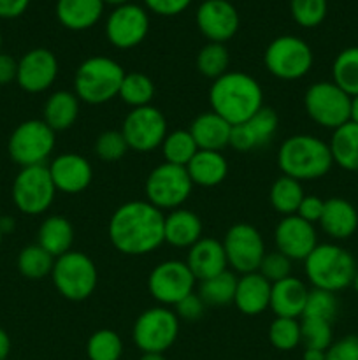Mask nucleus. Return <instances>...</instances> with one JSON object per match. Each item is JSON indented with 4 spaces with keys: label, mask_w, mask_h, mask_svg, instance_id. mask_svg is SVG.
<instances>
[{
    "label": "nucleus",
    "mask_w": 358,
    "mask_h": 360,
    "mask_svg": "<svg viewBox=\"0 0 358 360\" xmlns=\"http://www.w3.org/2000/svg\"><path fill=\"white\" fill-rule=\"evenodd\" d=\"M165 214L147 200H130L116 207L109 220L111 245L123 255L140 257L165 243Z\"/></svg>",
    "instance_id": "f257e3e1"
},
{
    "label": "nucleus",
    "mask_w": 358,
    "mask_h": 360,
    "mask_svg": "<svg viewBox=\"0 0 358 360\" xmlns=\"http://www.w3.org/2000/svg\"><path fill=\"white\" fill-rule=\"evenodd\" d=\"M209 104L211 111L234 127L263 108V90L249 74L225 72L211 84Z\"/></svg>",
    "instance_id": "f03ea898"
},
{
    "label": "nucleus",
    "mask_w": 358,
    "mask_h": 360,
    "mask_svg": "<svg viewBox=\"0 0 358 360\" xmlns=\"http://www.w3.org/2000/svg\"><path fill=\"white\" fill-rule=\"evenodd\" d=\"M277 165L284 176L302 183L323 178L332 169L333 160L325 141L309 134H297L284 139L279 146Z\"/></svg>",
    "instance_id": "7ed1b4c3"
},
{
    "label": "nucleus",
    "mask_w": 358,
    "mask_h": 360,
    "mask_svg": "<svg viewBox=\"0 0 358 360\" xmlns=\"http://www.w3.org/2000/svg\"><path fill=\"white\" fill-rule=\"evenodd\" d=\"M304 271L314 288L326 292L344 290L353 285L357 262L346 248L333 243L318 245L304 260Z\"/></svg>",
    "instance_id": "20e7f679"
},
{
    "label": "nucleus",
    "mask_w": 358,
    "mask_h": 360,
    "mask_svg": "<svg viewBox=\"0 0 358 360\" xmlns=\"http://www.w3.org/2000/svg\"><path fill=\"white\" fill-rule=\"evenodd\" d=\"M125 70L109 56L86 58L74 76V94L81 102L98 105L118 97Z\"/></svg>",
    "instance_id": "39448f33"
},
{
    "label": "nucleus",
    "mask_w": 358,
    "mask_h": 360,
    "mask_svg": "<svg viewBox=\"0 0 358 360\" xmlns=\"http://www.w3.org/2000/svg\"><path fill=\"white\" fill-rule=\"evenodd\" d=\"M51 276L58 294L69 301H84L93 294L98 283L93 260L86 253L72 250L55 259Z\"/></svg>",
    "instance_id": "423d86ee"
},
{
    "label": "nucleus",
    "mask_w": 358,
    "mask_h": 360,
    "mask_svg": "<svg viewBox=\"0 0 358 360\" xmlns=\"http://www.w3.org/2000/svg\"><path fill=\"white\" fill-rule=\"evenodd\" d=\"M55 130L46 125L44 120H27L20 123L7 143L9 157L21 169L46 165L55 150Z\"/></svg>",
    "instance_id": "0eeeda50"
},
{
    "label": "nucleus",
    "mask_w": 358,
    "mask_h": 360,
    "mask_svg": "<svg viewBox=\"0 0 358 360\" xmlns=\"http://www.w3.org/2000/svg\"><path fill=\"white\" fill-rule=\"evenodd\" d=\"M267 70L283 81H295L307 76L314 56L307 42L295 35H279L267 46L263 55Z\"/></svg>",
    "instance_id": "6e6552de"
},
{
    "label": "nucleus",
    "mask_w": 358,
    "mask_h": 360,
    "mask_svg": "<svg viewBox=\"0 0 358 360\" xmlns=\"http://www.w3.org/2000/svg\"><path fill=\"white\" fill-rule=\"evenodd\" d=\"M193 183L186 167L164 162L147 174L144 193L146 200L160 211L179 210L192 195Z\"/></svg>",
    "instance_id": "1a4fd4ad"
},
{
    "label": "nucleus",
    "mask_w": 358,
    "mask_h": 360,
    "mask_svg": "<svg viewBox=\"0 0 358 360\" xmlns=\"http://www.w3.org/2000/svg\"><path fill=\"white\" fill-rule=\"evenodd\" d=\"M179 336V319L172 309L150 308L137 316L132 338L142 354H165Z\"/></svg>",
    "instance_id": "9d476101"
},
{
    "label": "nucleus",
    "mask_w": 358,
    "mask_h": 360,
    "mask_svg": "<svg viewBox=\"0 0 358 360\" xmlns=\"http://www.w3.org/2000/svg\"><path fill=\"white\" fill-rule=\"evenodd\" d=\"M304 105L309 118L323 129H339L350 122L351 97L333 81L311 84L304 95Z\"/></svg>",
    "instance_id": "9b49d317"
},
{
    "label": "nucleus",
    "mask_w": 358,
    "mask_h": 360,
    "mask_svg": "<svg viewBox=\"0 0 358 360\" xmlns=\"http://www.w3.org/2000/svg\"><path fill=\"white\" fill-rule=\"evenodd\" d=\"M56 188L48 165L23 167L13 183V202L28 217L46 213L55 200Z\"/></svg>",
    "instance_id": "f8f14e48"
},
{
    "label": "nucleus",
    "mask_w": 358,
    "mask_h": 360,
    "mask_svg": "<svg viewBox=\"0 0 358 360\" xmlns=\"http://www.w3.org/2000/svg\"><path fill=\"white\" fill-rule=\"evenodd\" d=\"M227 262L235 273H256L265 257V243L251 224H234L223 238Z\"/></svg>",
    "instance_id": "ddd939ff"
},
{
    "label": "nucleus",
    "mask_w": 358,
    "mask_h": 360,
    "mask_svg": "<svg viewBox=\"0 0 358 360\" xmlns=\"http://www.w3.org/2000/svg\"><path fill=\"white\" fill-rule=\"evenodd\" d=\"M121 134L130 150L147 153L161 146L167 136V120L154 105L135 108L123 120Z\"/></svg>",
    "instance_id": "4468645a"
},
{
    "label": "nucleus",
    "mask_w": 358,
    "mask_h": 360,
    "mask_svg": "<svg viewBox=\"0 0 358 360\" xmlns=\"http://www.w3.org/2000/svg\"><path fill=\"white\" fill-rule=\"evenodd\" d=\"M195 276L183 260L160 262L147 278V288L154 301L164 306H175L190 295L195 287Z\"/></svg>",
    "instance_id": "2eb2a0df"
},
{
    "label": "nucleus",
    "mask_w": 358,
    "mask_h": 360,
    "mask_svg": "<svg viewBox=\"0 0 358 360\" xmlns=\"http://www.w3.org/2000/svg\"><path fill=\"white\" fill-rule=\"evenodd\" d=\"M147 32H150L147 11L132 2L114 7L105 21V37L118 49L135 48L146 39Z\"/></svg>",
    "instance_id": "dca6fc26"
},
{
    "label": "nucleus",
    "mask_w": 358,
    "mask_h": 360,
    "mask_svg": "<svg viewBox=\"0 0 358 360\" xmlns=\"http://www.w3.org/2000/svg\"><path fill=\"white\" fill-rule=\"evenodd\" d=\"M58 60L46 48H34L18 60L16 83L28 94H42L58 77Z\"/></svg>",
    "instance_id": "f3484780"
},
{
    "label": "nucleus",
    "mask_w": 358,
    "mask_h": 360,
    "mask_svg": "<svg viewBox=\"0 0 358 360\" xmlns=\"http://www.w3.org/2000/svg\"><path fill=\"white\" fill-rule=\"evenodd\" d=\"M200 34L209 42L225 44L239 30V13L228 0H204L195 14Z\"/></svg>",
    "instance_id": "a211bd4d"
},
{
    "label": "nucleus",
    "mask_w": 358,
    "mask_h": 360,
    "mask_svg": "<svg viewBox=\"0 0 358 360\" xmlns=\"http://www.w3.org/2000/svg\"><path fill=\"white\" fill-rule=\"evenodd\" d=\"M274 243L277 252L286 255L290 260H305L309 253L318 246L314 225L305 221L298 214L283 217L274 231Z\"/></svg>",
    "instance_id": "6ab92c4d"
},
{
    "label": "nucleus",
    "mask_w": 358,
    "mask_h": 360,
    "mask_svg": "<svg viewBox=\"0 0 358 360\" xmlns=\"http://www.w3.org/2000/svg\"><path fill=\"white\" fill-rule=\"evenodd\" d=\"M279 118L272 108L263 105L246 122L232 127L230 146L237 151H253L267 146L277 132Z\"/></svg>",
    "instance_id": "aec40b11"
},
{
    "label": "nucleus",
    "mask_w": 358,
    "mask_h": 360,
    "mask_svg": "<svg viewBox=\"0 0 358 360\" xmlns=\"http://www.w3.org/2000/svg\"><path fill=\"white\" fill-rule=\"evenodd\" d=\"M48 169L56 192L69 193V195L86 190L93 179V169L90 162L74 151L53 158Z\"/></svg>",
    "instance_id": "412c9836"
},
{
    "label": "nucleus",
    "mask_w": 358,
    "mask_h": 360,
    "mask_svg": "<svg viewBox=\"0 0 358 360\" xmlns=\"http://www.w3.org/2000/svg\"><path fill=\"white\" fill-rule=\"evenodd\" d=\"M186 266L199 281L209 280L227 271L228 262L223 243L214 238H200L192 248H188Z\"/></svg>",
    "instance_id": "4be33fe9"
},
{
    "label": "nucleus",
    "mask_w": 358,
    "mask_h": 360,
    "mask_svg": "<svg viewBox=\"0 0 358 360\" xmlns=\"http://www.w3.org/2000/svg\"><path fill=\"white\" fill-rule=\"evenodd\" d=\"M309 288L302 280L288 276L272 283L270 288V306L272 313L281 319H300L307 301Z\"/></svg>",
    "instance_id": "5701e85b"
},
{
    "label": "nucleus",
    "mask_w": 358,
    "mask_h": 360,
    "mask_svg": "<svg viewBox=\"0 0 358 360\" xmlns=\"http://www.w3.org/2000/svg\"><path fill=\"white\" fill-rule=\"evenodd\" d=\"M270 288H272V283L267 281L258 271L241 274V278H237V288H235V308L248 316L260 315L270 306Z\"/></svg>",
    "instance_id": "b1692460"
},
{
    "label": "nucleus",
    "mask_w": 358,
    "mask_h": 360,
    "mask_svg": "<svg viewBox=\"0 0 358 360\" xmlns=\"http://www.w3.org/2000/svg\"><path fill=\"white\" fill-rule=\"evenodd\" d=\"M188 130L199 150L221 151L223 148L230 146L232 125L213 111L202 112V115L197 116L190 123Z\"/></svg>",
    "instance_id": "393cba45"
},
{
    "label": "nucleus",
    "mask_w": 358,
    "mask_h": 360,
    "mask_svg": "<svg viewBox=\"0 0 358 360\" xmlns=\"http://www.w3.org/2000/svg\"><path fill=\"white\" fill-rule=\"evenodd\" d=\"M319 225L326 236L343 241L357 232L358 213L353 204L347 202L346 199L333 197V199L325 200V210L319 218Z\"/></svg>",
    "instance_id": "a878e982"
},
{
    "label": "nucleus",
    "mask_w": 358,
    "mask_h": 360,
    "mask_svg": "<svg viewBox=\"0 0 358 360\" xmlns=\"http://www.w3.org/2000/svg\"><path fill=\"white\" fill-rule=\"evenodd\" d=\"M104 0H58L56 2V18L62 27L69 30H88L104 14Z\"/></svg>",
    "instance_id": "bb28decb"
},
{
    "label": "nucleus",
    "mask_w": 358,
    "mask_h": 360,
    "mask_svg": "<svg viewBox=\"0 0 358 360\" xmlns=\"http://www.w3.org/2000/svg\"><path fill=\"white\" fill-rule=\"evenodd\" d=\"M164 236L174 248H192L202 238V221L193 211L179 207L165 217Z\"/></svg>",
    "instance_id": "cd10ccee"
},
{
    "label": "nucleus",
    "mask_w": 358,
    "mask_h": 360,
    "mask_svg": "<svg viewBox=\"0 0 358 360\" xmlns=\"http://www.w3.org/2000/svg\"><path fill=\"white\" fill-rule=\"evenodd\" d=\"M190 179L193 185L213 188L221 185L228 174V162L221 155V151L199 150L195 157L186 165Z\"/></svg>",
    "instance_id": "c85d7f7f"
},
{
    "label": "nucleus",
    "mask_w": 358,
    "mask_h": 360,
    "mask_svg": "<svg viewBox=\"0 0 358 360\" xmlns=\"http://www.w3.org/2000/svg\"><path fill=\"white\" fill-rule=\"evenodd\" d=\"M74 243L72 224L65 217L53 214L41 224L37 232V245L42 246L51 257L65 255L70 252Z\"/></svg>",
    "instance_id": "c756f323"
},
{
    "label": "nucleus",
    "mask_w": 358,
    "mask_h": 360,
    "mask_svg": "<svg viewBox=\"0 0 358 360\" xmlns=\"http://www.w3.org/2000/svg\"><path fill=\"white\" fill-rule=\"evenodd\" d=\"M79 116V98L74 91L58 90L44 104V123L55 132L70 129Z\"/></svg>",
    "instance_id": "7c9ffc66"
},
{
    "label": "nucleus",
    "mask_w": 358,
    "mask_h": 360,
    "mask_svg": "<svg viewBox=\"0 0 358 360\" xmlns=\"http://www.w3.org/2000/svg\"><path fill=\"white\" fill-rule=\"evenodd\" d=\"M333 164L350 172H358V125L353 122L344 123L333 130L329 143Z\"/></svg>",
    "instance_id": "2f4dec72"
},
{
    "label": "nucleus",
    "mask_w": 358,
    "mask_h": 360,
    "mask_svg": "<svg viewBox=\"0 0 358 360\" xmlns=\"http://www.w3.org/2000/svg\"><path fill=\"white\" fill-rule=\"evenodd\" d=\"M304 197L305 193L302 188V183L284 174L272 183L269 192L270 206L276 213L283 214V217L297 214L298 206H300Z\"/></svg>",
    "instance_id": "473e14b6"
},
{
    "label": "nucleus",
    "mask_w": 358,
    "mask_h": 360,
    "mask_svg": "<svg viewBox=\"0 0 358 360\" xmlns=\"http://www.w3.org/2000/svg\"><path fill=\"white\" fill-rule=\"evenodd\" d=\"M235 288H237V278L230 271H223V273L216 274V276L209 278V280L200 281L199 295L206 306H213V308H221L230 302H234Z\"/></svg>",
    "instance_id": "72a5a7b5"
},
{
    "label": "nucleus",
    "mask_w": 358,
    "mask_h": 360,
    "mask_svg": "<svg viewBox=\"0 0 358 360\" xmlns=\"http://www.w3.org/2000/svg\"><path fill=\"white\" fill-rule=\"evenodd\" d=\"M160 148L165 162L172 165H179V167H186L190 160L197 155V151H199V146L193 141L190 130L168 132Z\"/></svg>",
    "instance_id": "f704fd0d"
},
{
    "label": "nucleus",
    "mask_w": 358,
    "mask_h": 360,
    "mask_svg": "<svg viewBox=\"0 0 358 360\" xmlns=\"http://www.w3.org/2000/svg\"><path fill=\"white\" fill-rule=\"evenodd\" d=\"M333 83L350 97L358 95V46L346 48L336 56L332 65Z\"/></svg>",
    "instance_id": "c9c22d12"
},
{
    "label": "nucleus",
    "mask_w": 358,
    "mask_h": 360,
    "mask_svg": "<svg viewBox=\"0 0 358 360\" xmlns=\"http://www.w3.org/2000/svg\"><path fill=\"white\" fill-rule=\"evenodd\" d=\"M118 97L132 109L151 105V101L154 97L153 79L142 72L125 74Z\"/></svg>",
    "instance_id": "e433bc0d"
},
{
    "label": "nucleus",
    "mask_w": 358,
    "mask_h": 360,
    "mask_svg": "<svg viewBox=\"0 0 358 360\" xmlns=\"http://www.w3.org/2000/svg\"><path fill=\"white\" fill-rule=\"evenodd\" d=\"M18 271L28 280H42L51 274L55 257L49 255L42 246L28 245L18 255Z\"/></svg>",
    "instance_id": "4c0bfd02"
},
{
    "label": "nucleus",
    "mask_w": 358,
    "mask_h": 360,
    "mask_svg": "<svg viewBox=\"0 0 358 360\" xmlns=\"http://www.w3.org/2000/svg\"><path fill=\"white\" fill-rule=\"evenodd\" d=\"M88 360H121L123 341L118 333L100 329L90 336L86 343Z\"/></svg>",
    "instance_id": "58836bf2"
},
{
    "label": "nucleus",
    "mask_w": 358,
    "mask_h": 360,
    "mask_svg": "<svg viewBox=\"0 0 358 360\" xmlns=\"http://www.w3.org/2000/svg\"><path fill=\"white\" fill-rule=\"evenodd\" d=\"M228 63H230L228 49L220 42H207L197 55V69H199V72L213 81L223 76L225 72H228Z\"/></svg>",
    "instance_id": "ea45409f"
},
{
    "label": "nucleus",
    "mask_w": 358,
    "mask_h": 360,
    "mask_svg": "<svg viewBox=\"0 0 358 360\" xmlns=\"http://www.w3.org/2000/svg\"><path fill=\"white\" fill-rule=\"evenodd\" d=\"M269 341L276 350H295L302 343L300 322L297 319H281V316H276L269 327Z\"/></svg>",
    "instance_id": "a19ab883"
},
{
    "label": "nucleus",
    "mask_w": 358,
    "mask_h": 360,
    "mask_svg": "<svg viewBox=\"0 0 358 360\" xmlns=\"http://www.w3.org/2000/svg\"><path fill=\"white\" fill-rule=\"evenodd\" d=\"M337 309H339V304H337L336 294L312 288V290H309L304 313H302L300 319H314L332 323L337 316Z\"/></svg>",
    "instance_id": "79ce46f5"
},
{
    "label": "nucleus",
    "mask_w": 358,
    "mask_h": 360,
    "mask_svg": "<svg viewBox=\"0 0 358 360\" xmlns=\"http://www.w3.org/2000/svg\"><path fill=\"white\" fill-rule=\"evenodd\" d=\"M329 11L326 0H290V13L295 23L304 28H314L323 23Z\"/></svg>",
    "instance_id": "37998d69"
},
{
    "label": "nucleus",
    "mask_w": 358,
    "mask_h": 360,
    "mask_svg": "<svg viewBox=\"0 0 358 360\" xmlns=\"http://www.w3.org/2000/svg\"><path fill=\"white\" fill-rule=\"evenodd\" d=\"M302 345L312 350H329L332 341V323L314 319H300Z\"/></svg>",
    "instance_id": "c03bdc74"
},
{
    "label": "nucleus",
    "mask_w": 358,
    "mask_h": 360,
    "mask_svg": "<svg viewBox=\"0 0 358 360\" xmlns=\"http://www.w3.org/2000/svg\"><path fill=\"white\" fill-rule=\"evenodd\" d=\"M125 137L121 130H105L95 141V153L104 162H116L123 158L128 151Z\"/></svg>",
    "instance_id": "a18cd8bd"
},
{
    "label": "nucleus",
    "mask_w": 358,
    "mask_h": 360,
    "mask_svg": "<svg viewBox=\"0 0 358 360\" xmlns=\"http://www.w3.org/2000/svg\"><path fill=\"white\" fill-rule=\"evenodd\" d=\"M291 262L293 260H290L286 255H283V253L276 250V252L265 253V257H263L262 264L258 267V273L267 281L276 283V281L291 276Z\"/></svg>",
    "instance_id": "49530a36"
},
{
    "label": "nucleus",
    "mask_w": 358,
    "mask_h": 360,
    "mask_svg": "<svg viewBox=\"0 0 358 360\" xmlns=\"http://www.w3.org/2000/svg\"><path fill=\"white\" fill-rule=\"evenodd\" d=\"M175 308V315H178V319L185 320V322H197V320H200L204 316V311H206V302L200 299L199 294H190L186 295L185 299H181V301L178 302V304L174 306Z\"/></svg>",
    "instance_id": "de8ad7c7"
},
{
    "label": "nucleus",
    "mask_w": 358,
    "mask_h": 360,
    "mask_svg": "<svg viewBox=\"0 0 358 360\" xmlns=\"http://www.w3.org/2000/svg\"><path fill=\"white\" fill-rule=\"evenodd\" d=\"M326 360H358V336H344L326 350Z\"/></svg>",
    "instance_id": "09e8293b"
},
{
    "label": "nucleus",
    "mask_w": 358,
    "mask_h": 360,
    "mask_svg": "<svg viewBox=\"0 0 358 360\" xmlns=\"http://www.w3.org/2000/svg\"><path fill=\"white\" fill-rule=\"evenodd\" d=\"M192 0H144L147 11L158 16H178L190 7Z\"/></svg>",
    "instance_id": "8fccbe9b"
},
{
    "label": "nucleus",
    "mask_w": 358,
    "mask_h": 360,
    "mask_svg": "<svg viewBox=\"0 0 358 360\" xmlns=\"http://www.w3.org/2000/svg\"><path fill=\"white\" fill-rule=\"evenodd\" d=\"M323 210H325V200H321L316 195H305L304 199H302L300 206H298L297 214L300 218H304L305 221L314 225L316 221H319V218H321Z\"/></svg>",
    "instance_id": "3c124183"
},
{
    "label": "nucleus",
    "mask_w": 358,
    "mask_h": 360,
    "mask_svg": "<svg viewBox=\"0 0 358 360\" xmlns=\"http://www.w3.org/2000/svg\"><path fill=\"white\" fill-rule=\"evenodd\" d=\"M18 74V62L7 53L0 51V86L16 81Z\"/></svg>",
    "instance_id": "603ef678"
},
{
    "label": "nucleus",
    "mask_w": 358,
    "mask_h": 360,
    "mask_svg": "<svg viewBox=\"0 0 358 360\" xmlns=\"http://www.w3.org/2000/svg\"><path fill=\"white\" fill-rule=\"evenodd\" d=\"M30 6V0H0V18L14 20L21 16Z\"/></svg>",
    "instance_id": "864d4df0"
},
{
    "label": "nucleus",
    "mask_w": 358,
    "mask_h": 360,
    "mask_svg": "<svg viewBox=\"0 0 358 360\" xmlns=\"http://www.w3.org/2000/svg\"><path fill=\"white\" fill-rule=\"evenodd\" d=\"M11 354V338L6 330L0 327V360H7Z\"/></svg>",
    "instance_id": "5fc2aeb1"
},
{
    "label": "nucleus",
    "mask_w": 358,
    "mask_h": 360,
    "mask_svg": "<svg viewBox=\"0 0 358 360\" xmlns=\"http://www.w3.org/2000/svg\"><path fill=\"white\" fill-rule=\"evenodd\" d=\"M14 227H16V221H14L13 217H2V218H0V232H2L4 236L11 234V232L14 231Z\"/></svg>",
    "instance_id": "6e6d98bb"
},
{
    "label": "nucleus",
    "mask_w": 358,
    "mask_h": 360,
    "mask_svg": "<svg viewBox=\"0 0 358 360\" xmlns=\"http://www.w3.org/2000/svg\"><path fill=\"white\" fill-rule=\"evenodd\" d=\"M302 360H326V352L305 348L304 355H302Z\"/></svg>",
    "instance_id": "4d7b16f0"
},
{
    "label": "nucleus",
    "mask_w": 358,
    "mask_h": 360,
    "mask_svg": "<svg viewBox=\"0 0 358 360\" xmlns=\"http://www.w3.org/2000/svg\"><path fill=\"white\" fill-rule=\"evenodd\" d=\"M350 122L358 125V95L351 97V111H350Z\"/></svg>",
    "instance_id": "13d9d810"
},
{
    "label": "nucleus",
    "mask_w": 358,
    "mask_h": 360,
    "mask_svg": "<svg viewBox=\"0 0 358 360\" xmlns=\"http://www.w3.org/2000/svg\"><path fill=\"white\" fill-rule=\"evenodd\" d=\"M139 360H167L164 354H142Z\"/></svg>",
    "instance_id": "bf43d9fd"
},
{
    "label": "nucleus",
    "mask_w": 358,
    "mask_h": 360,
    "mask_svg": "<svg viewBox=\"0 0 358 360\" xmlns=\"http://www.w3.org/2000/svg\"><path fill=\"white\" fill-rule=\"evenodd\" d=\"M104 4H109V6L119 7V6H125V4H130V0H104Z\"/></svg>",
    "instance_id": "052dcab7"
},
{
    "label": "nucleus",
    "mask_w": 358,
    "mask_h": 360,
    "mask_svg": "<svg viewBox=\"0 0 358 360\" xmlns=\"http://www.w3.org/2000/svg\"><path fill=\"white\" fill-rule=\"evenodd\" d=\"M353 287H354V290H357V294H358V271H357V274H354V280H353Z\"/></svg>",
    "instance_id": "680f3d73"
},
{
    "label": "nucleus",
    "mask_w": 358,
    "mask_h": 360,
    "mask_svg": "<svg viewBox=\"0 0 358 360\" xmlns=\"http://www.w3.org/2000/svg\"><path fill=\"white\" fill-rule=\"evenodd\" d=\"M2 239H4V234H2V232H0V245H2Z\"/></svg>",
    "instance_id": "e2e57ef3"
},
{
    "label": "nucleus",
    "mask_w": 358,
    "mask_h": 360,
    "mask_svg": "<svg viewBox=\"0 0 358 360\" xmlns=\"http://www.w3.org/2000/svg\"><path fill=\"white\" fill-rule=\"evenodd\" d=\"M0 49H2V34H0Z\"/></svg>",
    "instance_id": "0e129e2a"
}]
</instances>
